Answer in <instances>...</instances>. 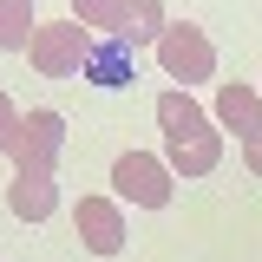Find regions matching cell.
Returning a JSON list of instances; mask_svg holds the SVG:
<instances>
[{
    "label": "cell",
    "instance_id": "obj_1",
    "mask_svg": "<svg viewBox=\"0 0 262 262\" xmlns=\"http://www.w3.org/2000/svg\"><path fill=\"white\" fill-rule=\"evenodd\" d=\"M158 131H164V164L177 177H210L223 164V131L184 85L158 92Z\"/></svg>",
    "mask_w": 262,
    "mask_h": 262
},
{
    "label": "cell",
    "instance_id": "obj_2",
    "mask_svg": "<svg viewBox=\"0 0 262 262\" xmlns=\"http://www.w3.org/2000/svg\"><path fill=\"white\" fill-rule=\"evenodd\" d=\"M158 66H164V79H177L190 92L203 79H216V39L196 27V20H170L164 39H158Z\"/></svg>",
    "mask_w": 262,
    "mask_h": 262
},
{
    "label": "cell",
    "instance_id": "obj_3",
    "mask_svg": "<svg viewBox=\"0 0 262 262\" xmlns=\"http://www.w3.org/2000/svg\"><path fill=\"white\" fill-rule=\"evenodd\" d=\"M85 53H92V33L79 20H46L33 33V46H27L39 79H85Z\"/></svg>",
    "mask_w": 262,
    "mask_h": 262
},
{
    "label": "cell",
    "instance_id": "obj_4",
    "mask_svg": "<svg viewBox=\"0 0 262 262\" xmlns=\"http://www.w3.org/2000/svg\"><path fill=\"white\" fill-rule=\"evenodd\" d=\"M112 190L125 196V203H138V210H164L170 190H177V170L164 158H151V151H125V158L112 164Z\"/></svg>",
    "mask_w": 262,
    "mask_h": 262
},
{
    "label": "cell",
    "instance_id": "obj_5",
    "mask_svg": "<svg viewBox=\"0 0 262 262\" xmlns=\"http://www.w3.org/2000/svg\"><path fill=\"white\" fill-rule=\"evenodd\" d=\"M59 151H66V118L53 105H33L13 144V170H59Z\"/></svg>",
    "mask_w": 262,
    "mask_h": 262
},
{
    "label": "cell",
    "instance_id": "obj_6",
    "mask_svg": "<svg viewBox=\"0 0 262 262\" xmlns=\"http://www.w3.org/2000/svg\"><path fill=\"white\" fill-rule=\"evenodd\" d=\"M72 229H79V243L92 256H118L125 249V210H118V196H79L72 203Z\"/></svg>",
    "mask_w": 262,
    "mask_h": 262
},
{
    "label": "cell",
    "instance_id": "obj_7",
    "mask_svg": "<svg viewBox=\"0 0 262 262\" xmlns=\"http://www.w3.org/2000/svg\"><path fill=\"white\" fill-rule=\"evenodd\" d=\"M216 125L236 131V144H262V92L243 79L216 85Z\"/></svg>",
    "mask_w": 262,
    "mask_h": 262
},
{
    "label": "cell",
    "instance_id": "obj_8",
    "mask_svg": "<svg viewBox=\"0 0 262 262\" xmlns=\"http://www.w3.org/2000/svg\"><path fill=\"white\" fill-rule=\"evenodd\" d=\"M7 210H13L20 223H46V216L59 210V177H53V170H13Z\"/></svg>",
    "mask_w": 262,
    "mask_h": 262
},
{
    "label": "cell",
    "instance_id": "obj_9",
    "mask_svg": "<svg viewBox=\"0 0 262 262\" xmlns=\"http://www.w3.org/2000/svg\"><path fill=\"white\" fill-rule=\"evenodd\" d=\"M85 79L105 85V92L131 85V79H138V46H125V39H92V53H85Z\"/></svg>",
    "mask_w": 262,
    "mask_h": 262
},
{
    "label": "cell",
    "instance_id": "obj_10",
    "mask_svg": "<svg viewBox=\"0 0 262 262\" xmlns=\"http://www.w3.org/2000/svg\"><path fill=\"white\" fill-rule=\"evenodd\" d=\"M72 20L92 33V39H118L131 20V0H72Z\"/></svg>",
    "mask_w": 262,
    "mask_h": 262
},
{
    "label": "cell",
    "instance_id": "obj_11",
    "mask_svg": "<svg viewBox=\"0 0 262 262\" xmlns=\"http://www.w3.org/2000/svg\"><path fill=\"white\" fill-rule=\"evenodd\" d=\"M39 20H33V0H0V53H27Z\"/></svg>",
    "mask_w": 262,
    "mask_h": 262
},
{
    "label": "cell",
    "instance_id": "obj_12",
    "mask_svg": "<svg viewBox=\"0 0 262 262\" xmlns=\"http://www.w3.org/2000/svg\"><path fill=\"white\" fill-rule=\"evenodd\" d=\"M164 27H170V13H164V0H131V20H125V46H158Z\"/></svg>",
    "mask_w": 262,
    "mask_h": 262
},
{
    "label": "cell",
    "instance_id": "obj_13",
    "mask_svg": "<svg viewBox=\"0 0 262 262\" xmlns=\"http://www.w3.org/2000/svg\"><path fill=\"white\" fill-rule=\"evenodd\" d=\"M20 125H27V112H20L13 98L0 92V158H13V144H20Z\"/></svg>",
    "mask_w": 262,
    "mask_h": 262
},
{
    "label": "cell",
    "instance_id": "obj_14",
    "mask_svg": "<svg viewBox=\"0 0 262 262\" xmlns=\"http://www.w3.org/2000/svg\"><path fill=\"white\" fill-rule=\"evenodd\" d=\"M243 164H249V177H262V144H243Z\"/></svg>",
    "mask_w": 262,
    "mask_h": 262
},
{
    "label": "cell",
    "instance_id": "obj_15",
    "mask_svg": "<svg viewBox=\"0 0 262 262\" xmlns=\"http://www.w3.org/2000/svg\"><path fill=\"white\" fill-rule=\"evenodd\" d=\"M0 262H7V256H0Z\"/></svg>",
    "mask_w": 262,
    "mask_h": 262
},
{
    "label": "cell",
    "instance_id": "obj_16",
    "mask_svg": "<svg viewBox=\"0 0 262 262\" xmlns=\"http://www.w3.org/2000/svg\"><path fill=\"white\" fill-rule=\"evenodd\" d=\"M256 92H262V85H256Z\"/></svg>",
    "mask_w": 262,
    "mask_h": 262
}]
</instances>
